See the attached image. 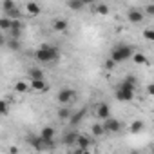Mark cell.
Returning <instances> with one entry per match:
<instances>
[{"instance_id":"2e32d148","label":"cell","mask_w":154,"mask_h":154,"mask_svg":"<svg viewBox=\"0 0 154 154\" xmlns=\"http://www.w3.org/2000/svg\"><path fill=\"white\" fill-rule=\"evenodd\" d=\"M27 91H31V85L27 84V82H17L15 84V93H20V94H24V93H27Z\"/></svg>"},{"instance_id":"836d02e7","label":"cell","mask_w":154,"mask_h":154,"mask_svg":"<svg viewBox=\"0 0 154 154\" xmlns=\"http://www.w3.org/2000/svg\"><path fill=\"white\" fill-rule=\"evenodd\" d=\"M150 154H154V145H150Z\"/></svg>"},{"instance_id":"44dd1931","label":"cell","mask_w":154,"mask_h":154,"mask_svg":"<svg viewBox=\"0 0 154 154\" xmlns=\"http://www.w3.org/2000/svg\"><path fill=\"white\" fill-rule=\"evenodd\" d=\"M132 62L134 63H138V65H147V56L143 54V53H134V56H132Z\"/></svg>"},{"instance_id":"ba28073f","label":"cell","mask_w":154,"mask_h":154,"mask_svg":"<svg viewBox=\"0 0 154 154\" xmlns=\"http://www.w3.org/2000/svg\"><path fill=\"white\" fill-rule=\"evenodd\" d=\"M29 85H31V91H35V93H47L49 91V84L45 80H33V82H29Z\"/></svg>"},{"instance_id":"f546056e","label":"cell","mask_w":154,"mask_h":154,"mask_svg":"<svg viewBox=\"0 0 154 154\" xmlns=\"http://www.w3.org/2000/svg\"><path fill=\"white\" fill-rule=\"evenodd\" d=\"M0 107H2V114H8V102H0Z\"/></svg>"},{"instance_id":"1f68e13d","label":"cell","mask_w":154,"mask_h":154,"mask_svg":"<svg viewBox=\"0 0 154 154\" xmlns=\"http://www.w3.org/2000/svg\"><path fill=\"white\" fill-rule=\"evenodd\" d=\"M74 154H91L89 150H78V152H74Z\"/></svg>"},{"instance_id":"83f0119b","label":"cell","mask_w":154,"mask_h":154,"mask_svg":"<svg viewBox=\"0 0 154 154\" xmlns=\"http://www.w3.org/2000/svg\"><path fill=\"white\" fill-rule=\"evenodd\" d=\"M9 49L18 51V49H20V42H18V40H11V42H9Z\"/></svg>"},{"instance_id":"52a82bcc","label":"cell","mask_w":154,"mask_h":154,"mask_svg":"<svg viewBox=\"0 0 154 154\" xmlns=\"http://www.w3.org/2000/svg\"><path fill=\"white\" fill-rule=\"evenodd\" d=\"M78 138H80V134L76 132V131H67V132L63 134V138H62V143H63L65 147H72V145L78 143Z\"/></svg>"},{"instance_id":"277c9868","label":"cell","mask_w":154,"mask_h":154,"mask_svg":"<svg viewBox=\"0 0 154 154\" xmlns=\"http://www.w3.org/2000/svg\"><path fill=\"white\" fill-rule=\"evenodd\" d=\"M29 145L35 150H38V152H49V150L54 149V140H44L38 134V136H31L29 138Z\"/></svg>"},{"instance_id":"6da1fadb","label":"cell","mask_w":154,"mask_h":154,"mask_svg":"<svg viewBox=\"0 0 154 154\" xmlns=\"http://www.w3.org/2000/svg\"><path fill=\"white\" fill-rule=\"evenodd\" d=\"M134 87H136V78L134 76H127L114 91L116 100L118 102H132L134 100Z\"/></svg>"},{"instance_id":"5b68a950","label":"cell","mask_w":154,"mask_h":154,"mask_svg":"<svg viewBox=\"0 0 154 154\" xmlns=\"http://www.w3.org/2000/svg\"><path fill=\"white\" fill-rule=\"evenodd\" d=\"M74 98H76V93H74L72 89H69V87H63V89L58 93V96H56L58 103H62V105H67V103H71Z\"/></svg>"},{"instance_id":"d6986e66","label":"cell","mask_w":154,"mask_h":154,"mask_svg":"<svg viewBox=\"0 0 154 154\" xmlns=\"http://www.w3.org/2000/svg\"><path fill=\"white\" fill-rule=\"evenodd\" d=\"M67 8H69L71 11H80V9L85 8V4L80 2V0H69V2H67Z\"/></svg>"},{"instance_id":"ac0fdd59","label":"cell","mask_w":154,"mask_h":154,"mask_svg":"<svg viewBox=\"0 0 154 154\" xmlns=\"http://www.w3.org/2000/svg\"><path fill=\"white\" fill-rule=\"evenodd\" d=\"M145 129V123L141 122V120H136V122H132L131 123V127H129V131L132 132V134H138V132H141Z\"/></svg>"},{"instance_id":"cb8c5ba5","label":"cell","mask_w":154,"mask_h":154,"mask_svg":"<svg viewBox=\"0 0 154 154\" xmlns=\"http://www.w3.org/2000/svg\"><path fill=\"white\" fill-rule=\"evenodd\" d=\"M91 131H93V136H102V134H105V129H103V123H94Z\"/></svg>"},{"instance_id":"4fadbf2b","label":"cell","mask_w":154,"mask_h":154,"mask_svg":"<svg viewBox=\"0 0 154 154\" xmlns=\"http://www.w3.org/2000/svg\"><path fill=\"white\" fill-rule=\"evenodd\" d=\"M91 143H93L91 136H82V134H80V138H78V143H76V145L80 147V150H89Z\"/></svg>"},{"instance_id":"5bb4252c","label":"cell","mask_w":154,"mask_h":154,"mask_svg":"<svg viewBox=\"0 0 154 154\" xmlns=\"http://www.w3.org/2000/svg\"><path fill=\"white\" fill-rule=\"evenodd\" d=\"M54 127H51V125H47V127H44L42 131H40V136L44 138V140H54Z\"/></svg>"},{"instance_id":"8fae6325","label":"cell","mask_w":154,"mask_h":154,"mask_svg":"<svg viewBox=\"0 0 154 154\" xmlns=\"http://www.w3.org/2000/svg\"><path fill=\"white\" fill-rule=\"evenodd\" d=\"M67 27H69V22H67V20H63V18H56V20H53V29H54V31L63 33V31H67Z\"/></svg>"},{"instance_id":"e575fe53","label":"cell","mask_w":154,"mask_h":154,"mask_svg":"<svg viewBox=\"0 0 154 154\" xmlns=\"http://www.w3.org/2000/svg\"><path fill=\"white\" fill-rule=\"evenodd\" d=\"M67 154H74V152H67Z\"/></svg>"},{"instance_id":"ffe728a7","label":"cell","mask_w":154,"mask_h":154,"mask_svg":"<svg viewBox=\"0 0 154 154\" xmlns=\"http://www.w3.org/2000/svg\"><path fill=\"white\" fill-rule=\"evenodd\" d=\"M11 26H13V20L9 18V17H2V18H0V29H2V31H11Z\"/></svg>"},{"instance_id":"9a60e30c","label":"cell","mask_w":154,"mask_h":154,"mask_svg":"<svg viewBox=\"0 0 154 154\" xmlns=\"http://www.w3.org/2000/svg\"><path fill=\"white\" fill-rule=\"evenodd\" d=\"M26 9H27V13H29L31 17H36V15H40V11H42L36 2H27V4H26Z\"/></svg>"},{"instance_id":"d6a6232c","label":"cell","mask_w":154,"mask_h":154,"mask_svg":"<svg viewBox=\"0 0 154 154\" xmlns=\"http://www.w3.org/2000/svg\"><path fill=\"white\" fill-rule=\"evenodd\" d=\"M129 154H141V152H136V150H131Z\"/></svg>"},{"instance_id":"7402d4cb","label":"cell","mask_w":154,"mask_h":154,"mask_svg":"<svg viewBox=\"0 0 154 154\" xmlns=\"http://www.w3.org/2000/svg\"><path fill=\"white\" fill-rule=\"evenodd\" d=\"M2 9H4V13L8 15V13H11L13 9H17V4L13 2V0H4V2H2Z\"/></svg>"},{"instance_id":"4dcf8cb0","label":"cell","mask_w":154,"mask_h":154,"mask_svg":"<svg viewBox=\"0 0 154 154\" xmlns=\"http://www.w3.org/2000/svg\"><path fill=\"white\" fill-rule=\"evenodd\" d=\"M145 89H147V93H149L150 96H154V84H149V85H147Z\"/></svg>"},{"instance_id":"f1b7e54d","label":"cell","mask_w":154,"mask_h":154,"mask_svg":"<svg viewBox=\"0 0 154 154\" xmlns=\"http://www.w3.org/2000/svg\"><path fill=\"white\" fill-rule=\"evenodd\" d=\"M114 67H116V62H114L112 58H107V62H105V69L111 71V69H114Z\"/></svg>"},{"instance_id":"7c38bea8","label":"cell","mask_w":154,"mask_h":154,"mask_svg":"<svg viewBox=\"0 0 154 154\" xmlns=\"http://www.w3.org/2000/svg\"><path fill=\"white\" fill-rule=\"evenodd\" d=\"M27 74H29L31 82H33V80H45V78H44V71L38 69V67H31V69L27 71Z\"/></svg>"},{"instance_id":"9c48e42d","label":"cell","mask_w":154,"mask_h":154,"mask_svg":"<svg viewBox=\"0 0 154 154\" xmlns=\"http://www.w3.org/2000/svg\"><path fill=\"white\" fill-rule=\"evenodd\" d=\"M143 18H145V13L140 9H129V13H127V20L132 24H140Z\"/></svg>"},{"instance_id":"484cf974","label":"cell","mask_w":154,"mask_h":154,"mask_svg":"<svg viewBox=\"0 0 154 154\" xmlns=\"http://www.w3.org/2000/svg\"><path fill=\"white\" fill-rule=\"evenodd\" d=\"M96 13L98 15H109V6L107 4H98L96 6Z\"/></svg>"},{"instance_id":"603a6c76","label":"cell","mask_w":154,"mask_h":154,"mask_svg":"<svg viewBox=\"0 0 154 154\" xmlns=\"http://www.w3.org/2000/svg\"><path fill=\"white\" fill-rule=\"evenodd\" d=\"M84 114H85V111H78V112H72V116H71V125H78V123L82 122Z\"/></svg>"},{"instance_id":"8992f818","label":"cell","mask_w":154,"mask_h":154,"mask_svg":"<svg viewBox=\"0 0 154 154\" xmlns=\"http://www.w3.org/2000/svg\"><path fill=\"white\" fill-rule=\"evenodd\" d=\"M102 123H103L105 132L116 134V132H120V131H122V123H120L118 120H114V118H109V120H105V122H102Z\"/></svg>"},{"instance_id":"3957f363","label":"cell","mask_w":154,"mask_h":154,"mask_svg":"<svg viewBox=\"0 0 154 154\" xmlns=\"http://www.w3.org/2000/svg\"><path fill=\"white\" fill-rule=\"evenodd\" d=\"M132 56H134V49H132L131 45H127V44H118L116 47H112L109 58H112L116 63H122V62H125V60H129V58L132 60Z\"/></svg>"},{"instance_id":"e0dca14e","label":"cell","mask_w":154,"mask_h":154,"mask_svg":"<svg viewBox=\"0 0 154 154\" xmlns=\"http://www.w3.org/2000/svg\"><path fill=\"white\" fill-rule=\"evenodd\" d=\"M56 114H58V118H60V120H71L72 111H71L69 107H60V109L56 111Z\"/></svg>"},{"instance_id":"30bf717a","label":"cell","mask_w":154,"mask_h":154,"mask_svg":"<svg viewBox=\"0 0 154 154\" xmlns=\"http://www.w3.org/2000/svg\"><path fill=\"white\" fill-rule=\"evenodd\" d=\"M96 116H98L102 122L109 120V118H111V107H109L107 103H103V102H102V103L98 105V109H96Z\"/></svg>"},{"instance_id":"7a4b0ae2","label":"cell","mask_w":154,"mask_h":154,"mask_svg":"<svg viewBox=\"0 0 154 154\" xmlns=\"http://www.w3.org/2000/svg\"><path fill=\"white\" fill-rule=\"evenodd\" d=\"M35 58L40 62V63H51V62H56L60 60V51L49 44H42L36 53H35Z\"/></svg>"},{"instance_id":"4316f807","label":"cell","mask_w":154,"mask_h":154,"mask_svg":"<svg viewBox=\"0 0 154 154\" xmlns=\"http://www.w3.org/2000/svg\"><path fill=\"white\" fill-rule=\"evenodd\" d=\"M147 17H154V4H147L145 6V11H143Z\"/></svg>"},{"instance_id":"d4e9b609","label":"cell","mask_w":154,"mask_h":154,"mask_svg":"<svg viewBox=\"0 0 154 154\" xmlns=\"http://www.w3.org/2000/svg\"><path fill=\"white\" fill-rule=\"evenodd\" d=\"M143 38L145 40H149V42H154V29H150V27H147V29H143Z\"/></svg>"}]
</instances>
